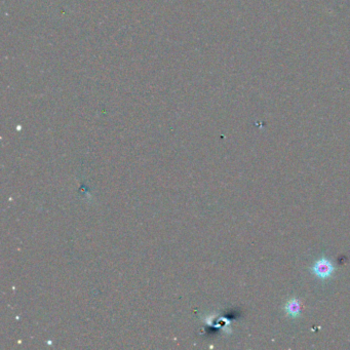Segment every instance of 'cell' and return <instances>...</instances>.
I'll return each instance as SVG.
<instances>
[{"instance_id":"6da1fadb","label":"cell","mask_w":350,"mask_h":350,"mask_svg":"<svg viewBox=\"0 0 350 350\" xmlns=\"http://www.w3.org/2000/svg\"><path fill=\"white\" fill-rule=\"evenodd\" d=\"M310 270L315 277L324 280L330 279L333 276L335 267L329 259L322 257L315 262Z\"/></svg>"},{"instance_id":"7a4b0ae2","label":"cell","mask_w":350,"mask_h":350,"mask_svg":"<svg viewBox=\"0 0 350 350\" xmlns=\"http://www.w3.org/2000/svg\"><path fill=\"white\" fill-rule=\"evenodd\" d=\"M284 310L289 316L297 317L299 316L300 314H301V305H300L298 300L292 299L290 301H287V303L285 304Z\"/></svg>"}]
</instances>
